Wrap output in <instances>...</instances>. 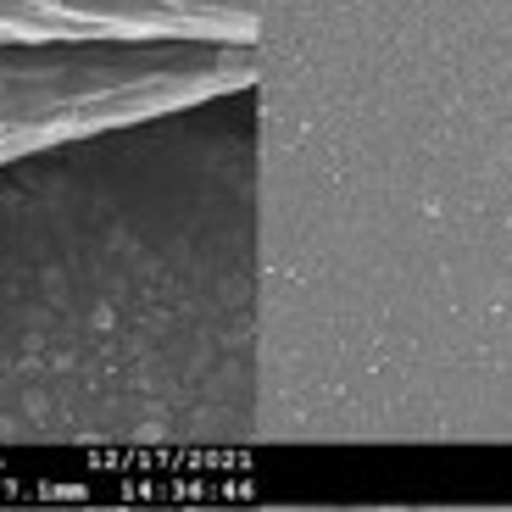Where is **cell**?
Masks as SVG:
<instances>
[{"label":"cell","instance_id":"2","mask_svg":"<svg viewBox=\"0 0 512 512\" xmlns=\"http://www.w3.org/2000/svg\"><path fill=\"white\" fill-rule=\"evenodd\" d=\"M256 78V45L145 39V45H0V156L112 117L201 101Z\"/></svg>","mask_w":512,"mask_h":512},{"label":"cell","instance_id":"1","mask_svg":"<svg viewBox=\"0 0 512 512\" xmlns=\"http://www.w3.org/2000/svg\"><path fill=\"white\" fill-rule=\"evenodd\" d=\"M256 401V78L0 156V451L240 446Z\"/></svg>","mask_w":512,"mask_h":512},{"label":"cell","instance_id":"3","mask_svg":"<svg viewBox=\"0 0 512 512\" xmlns=\"http://www.w3.org/2000/svg\"><path fill=\"white\" fill-rule=\"evenodd\" d=\"M256 45V0H0V45Z\"/></svg>","mask_w":512,"mask_h":512}]
</instances>
